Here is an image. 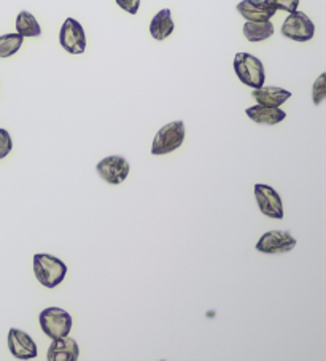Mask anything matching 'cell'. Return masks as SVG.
Segmentation results:
<instances>
[{"mask_svg": "<svg viewBox=\"0 0 326 361\" xmlns=\"http://www.w3.org/2000/svg\"><path fill=\"white\" fill-rule=\"evenodd\" d=\"M34 274L45 288H56L67 276L64 261L48 253H37L34 257Z\"/></svg>", "mask_w": 326, "mask_h": 361, "instance_id": "obj_1", "label": "cell"}, {"mask_svg": "<svg viewBox=\"0 0 326 361\" xmlns=\"http://www.w3.org/2000/svg\"><path fill=\"white\" fill-rule=\"evenodd\" d=\"M234 72L241 82L252 90L265 86L266 73L262 62L248 53H237L234 58Z\"/></svg>", "mask_w": 326, "mask_h": 361, "instance_id": "obj_2", "label": "cell"}, {"mask_svg": "<svg viewBox=\"0 0 326 361\" xmlns=\"http://www.w3.org/2000/svg\"><path fill=\"white\" fill-rule=\"evenodd\" d=\"M185 134L186 133L183 121H174L166 124L155 135L152 153L155 157H161V154H169L174 150H179L183 145Z\"/></svg>", "mask_w": 326, "mask_h": 361, "instance_id": "obj_3", "label": "cell"}, {"mask_svg": "<svg viewBox=\"0 0 326 361\" xmlns=\"http://www.w3.org/2000/svg\"><path fill=\"white\" fill-rule=\"evenodd\" d=\"M39 322L42 331L49 339L66 338L71 333L73 325L72 315L61 307H47L45 310H42Z\"/></svg>", "mask_w": 326, "mask_h": 361, "instance_id": "obj_4", "label": "cell"}, {"mask_svg": "<svg viewBox=\"0 0 326 361\" xmlns=\"http://www.w3.org/2000/svg\"><path fill=\"white\" fill-rule=\"evenodd\" d=\"M282 34L286 39L294 42H309L315 35V26L310 21V18L303 11H293L288 15L286 20L282 26Z\"/></svg>", "mask_w": 326, "mask_h": 361, "instance_id": "obj_5", "label": "cell"}, {"mask_svg": "<svg viewBox=\"0 0 326 361\" xmlns=\"http://www.w3.org/2000/svg\"><path fill=\"white\" fill-rule=\"evenodd\" d=\"M59 42L61 47L71 54H81L86 49V35L85 29L81 24L73 20V18H67L62 24L59 32Z\"/></svg>", "mask_w": 326, "mask_h": 361, "instance_id": "obj_6", "label": "cell"}, {"mask_svg": "<svg viewBox=\"0 0 326 361\" xmlns=\"http://www.w3.org/2000/svg\"><path fill=\"white\" fill-rule=\"evenodd\" d=\"M255 197L262 215L269 219H284V204H282L279 192L272 186L262 183L255 185Z\"/></svg>", "mask_w": 326, "mask_h": 361, "instance_id": "obj_7", "label": "cell"}, {"mask_svg": "<svg viewBox=\"0 0 326 361\" xmlns=\"http://www.w3.org/2000/svg\"><path fill=\"white\" fill-rule=\"evenodd\" d=\"M129 169L131 167H129V163L126 161V158L118 157V154L104 158L96 166V171L100 176V178L105 180V182L110 185L123 183L129 176Z\"/></svg>", "mask_w": 326, "mask_h": 361, "instance_id": "obj_8", "label": "cell"}, {"mask_svg": "<svg viewBox=\"0 0 326 361\" xmlns=\"http://www.w3.org/2000/svg\"><path fill=\"white\" fill-rule=\"evenodd\" d=\"M296 247V239L286 231H267L260 238L256 250L261 253H286Z\"/></svg>", "mask_w": 326, "mask_h": 361, "instance_id": "obj_9", "label": "cell"}, {"mask_svg": "<svg viewBox=\"0 0 326 361\" xmlns=\"http://www.w3.org/2000/svg\"><path fill=\"white\" fill-rule=\"evenodd\" d=\"M8 348L16 360H32L39 355L34 339L18 328H11L8 331Z\"/></svg>", "mask_w": 326, "mask_h": 361, "instance_id": "obj_10", "label": "cell"}, {"mask_svg": "<svg viewBox=\"0 0 326 361\" xmlns=\"http://www.w3.org/2000/svg\"><path fill=\"white\" fill-rule=\"evenodd\" d=\"M236 10L247 21H271V18L277 11L266 0H242L241 4H237Z\"/></svg>", "mask_w": 326, "mask_h": 361, "instance_id": "obj_11", "label": "cell"}, {"mask_svg": "<svg viewBox=\"0 0 326 361\" xmlns=\"http://www.w3.org/2000/svg\"><path fill=\"white\" fill-rule=\"evenodd\" d=\"M78 357V344L72 338H68V336H66V338L53 339L47 353L48 361H77Z\"/></svg>", "mask_w": 326, "mask_h": 361, "instance_id": "obj_12", "label": "cell"}, {"mask_svg": "<svg viewBox=\"0 0 326 361\" xmlns=\"http://www.w3.org/2000/svg\"><path fill=\"white\" fill-rule=\"evenodd\" d=\"M252 96L260 105L265 107H280L288 99L291 97V92L284 88H275V86H261V88L253 90Z\"/></svg>", "mask_w": 326, "mask_h": 361, "instance_id": "obj_13", "label": "cell"}, {"mask_svg": "<svg viewBox=\"0 0 326 361\" xmlns=\"http://www.w3.org/2000/svg\"><path fill=\"white\" fill-rule=\"evenodd\" d=\"M247 116L250 120L255 121L256 124H269V126H274V124H279L286 118V114L280 107H265V105H253V107H248L246 110Z\"/></svg>", "mask_w": 326, "mask_h": 361, "instance_id": "obj_14", "label": "cell"}, {"mask_svg": "<svg viewBox=\"0 0 326 361\" xmlns=\"http://www.w3.org/2000/svg\"><path fill=\"white\" fill-rule=\"evenodd\" d=\"M175 24L172 20V13L169 8L161 10L159 13L153 16L152 23H150V34L155 40H166L169 35L174 32Z\"/></svg>", "mask_w": 326, "mask_h": 361, "instance_id": "obj_15", "label": "cell"}, {"mask_svg": "<svg viewBox=\"0 0 326 361\" xmlns=\"http://www.w3.org/2000/svg\"><path fill=\"white\" fill-rule=\"evenodd\" d=\"M274 34V24L271 21H247L243 24V35L252 43L267 40Z\"/></svg>", "mask_w": 326, "mask_h": 361, "instance_id": "obj_16", "label": "cell"}, {"mask_svg": "<svg viewBox=\"0 0 326 361\" xmlns=\"http://www.w3.org/2000/svg\"><path fill=\"white\" fill-rule=\"evenodd\" d=\"M16 32L23 37H40L42 27L34 15H30L29 11H21L16 16Z\"/></svg>", "mask_w": 326, "mask_h": 361, "instance_id": "obj_17", "label": "cell"}, {"mask_svg": "<svg viewBox=\"0 0 326 361\" xmlns=\"http://www.w3.org/2000/svg\"><path fill=\"white\" fill-rule=\"evenodd\" d=\"M24 37L20 34H5L0 35V59L10 58V56L16 54L23 47Z\"/></svg>", "mask_w": 326, "mask_h": 361, "instance_id": "obj_18", "label": "cell"}, {"mask_svg": "<svg viewBox=\"0 0 326 361\" xmlns=\"http://www.w3.org/2000/svg\"><path fill=\"white\" fill-rule=\"evenodd\" d=\"M326 97V73H322L312 86V101L315 105H320Z\"/></svg>", "mask_w": 326, "mask_h": 361, "instance_id": "obj_19", "label": "cell"}, {"mask_svg": "<svg viewBox=\"0 0 326 361\" xmlns=\"http://www.w3.org/2000/svg\"><path fill=\"white\" fill-rule=\"evenodd\" d=\"M13 150V142L7 129H0V159L7 158Z\"/></svg>", "mask_w": 326, "mask_h": 361, "instance_id": "obj_20", "label": "cell"}, {"mask_svg": "<svg viewBox=\"0 0 326 361\" xmlns=\"http://www.w3.org/2000/svg\"><path fill=\"white\" fill-rule=\"evenodd\" d=\"M269 5H272L275 10H284L288 13H293V11L298 10L299 0H266Z\"/></svg>", "mask_w": 326, "mask_h": 361, "instance_id": "obj_21", "label": "cell"}, {"mask_svg": "<svg viewBox=\"0 0 326 361\" xmlns=\"http://www.w3.org/2000/svg\"><path fill=\"white\" fill-rule=\"evenodd\" d=\"M116 4L129 15H135L140 8V0H116Z\"/></svg>", "mask_w": 326, "mask_h": 361, "instance_id": "obj_22", "label": "cell"}]
</instances>
